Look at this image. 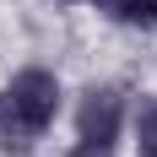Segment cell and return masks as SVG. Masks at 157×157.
Here are the masks:
<instances>
[{
	"mask_svg": "<svg viewBox=\"0 0 157 157\" xmlns=\"http://www.w3.org/2000/svg\"><path fill=\"white\" fill-rule=\"evenodd\" d=\"M92 6L98 16H109L119 27H136V33H157V0H81Z\"/></svg>",
	"mask_w": 157,
	"mask_h": 157,
	"instance_id": "4",
	"label": "cell"
},
{
	"mask_svg": "<svg viewBox=\"0 0 157 157\" xmlns=\"http://www.w3.org/2000/svg\"><path fill=\"white\" fill-rule=\"evenodd\" d=\"M130 130V92L114 81H92L81 87L71 103V136L76 146H98V152H119Z\"/></svg>",
	"mask_w": 157,
	"mask_h": 157,
	"instance_id": "2",
	"label": "cell"
},
{
	"mask_svg": "<svg viewBox=\"0 0 157 157\" xmlns=\"http://www.w3.org/2000/svg\"><path fill=\"white\" fill-rule=\"evenodd\" d=\"M65 114V81L49 65H16L0 81V152L27 157L60 125Z\"/></svg>",
	"mask_w": 157,
	"mask_h": 157,
	"instance_id": "1",
	"label": "cell"
},
{
	"mask_svg": "<svg viewBox=\"0 0 157 157\" xmlns=\"http://www.w3.org/2000/svg\"><path fill=\"white\" fill-rule=\"evenodd\" d=\"M65 157H119V152H98V146H76V141H71V152H65Z\"/></svg>",
	"mask_w": 157,
	"mask_h": 157,
	"instance_id": "5",
	"label": "cell"
},
{
	"mask_svg": "<svg viewBox=\"0 0 157 157\" xmlns=\"http://www.w3.org/2000/svg\"><path fill=\"white\" fill-rule=\"evenodd\" d=\"M49 6H81V0H49Z\"/></svg>",
	"mask_w": 157,
	"mask_h": 157,
	"instance_id": "6",
	"label": "cell"
},
{
	"mask_svg": "<svg viewBox=\"0 0 157 157\" xmlns=\"http://www.w3.org/2000/svg\"><path fill=\"white\" fill-rule=\"evenodd\" d=\"M125 141H130V157H157V98L152 92L130 98V130H125Z\"/></svg>",
	"mask_w": 157,
	"mask_h": 157,
	"instance_id": "3",
	"label": "cell"
}]
</instances>
